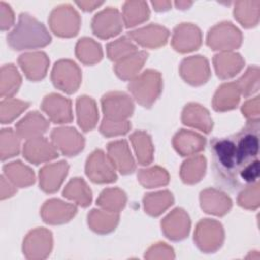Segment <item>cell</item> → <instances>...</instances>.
Returning <instances> with one entry per match:
<instances>
[{
  "instance_id": "cell-1",
  "label": "cell",
  "mask_w": 260,
  "mask_h": 260,
  "mask_svg": "<svg viewBox=\"0 0 260 260\" xmlns=\"http://www.w3.org/2000/svg\"><path fill=\"white\" fill-rule=\"evenodd\" d=\"M213 168L217 179L226 187L237 189L240 186L238 179V165L236 143L234 136L215 139L211 144Z\"/></svg>"
},
{
  "instance_id": "cell-2",
  "label": "cell",
  "mask_w": 260,
  "mask_h": 260,
  "mask_svg": "<svg viewBox=\"0 0 260 260\" xmlns=\"http://www.w3.org/2000/svg\"><path fill=\"white\" fill-rule=\"evenodd\" d=\"M8 43L14 50L35 49L48 45L51 37L45 26L26 13H22L16 27L9 34Z\"/></svg>"
},
{
  "instance_id": "cell-3",
  "label": "cell",
  "mask_w": 260,
  "mask_h": 260,
  "mask_svg": "<svg viewBox=\"0 0 260 260\" xmlns=\"http://www.w3.org/2000/svg\"><path fill=\"white\" fill-rule=\"evenodd\" d=\"M161 88L160 75L153 70H146L129 84V90L143 107H150Z\"/></svg>"
},
{
  "instance_id": "cell-4",
  "label": "cell",
  "mask_w": 260,
  "mask_h": 260,
  "mask_svg": "<svg viewBox=\"0 0 260 260\" xmlns=\"http://www.w3.org/2000/svg\"><path fill=\"white\" fill-rule=\"evenodd\" d=\"M194 240L197 246L205 252H212L221 246L223 231L221 224L214 220L204 219L197 225Z\"/></svg>"
},
{
  "instance_id": "cell-5",
  "label": "cell",
  "mask_w": 260,
  "mask_h": 260,
  "mask_svg": "<svg viewBox=\"0 0 260 260\" xmlns=\"http://www.w3.org/2000/svg\"><path fill=\"white\" fill-rule=\"evenodd\" d=\"M52 80L56 87L67 93H72L79 86L80 71L75 63L62 60L55 64L52 72Z\"/></svg>"
},
{
  "instance_id": "cell-6",
  "label": "cell",
  "mask_w": 260,
  "mask_h": 260,
  "mask_svg": "<svg viewBox=\"0 0 260 260\" xmlns=\"http://www.w3.org/2000/svg\"><path fill=\"white\" fill-rule=\"evenodd\" d=\"M86 175L94 183H111L117 178L113 162L102 150H95L88 157Z\"/></svg>"
},
{
  "instance_id": "cell-7",
  "label": "cell",
  "mask_w": 260,
  "mask_h": 260,
  "mask_svg": "<svg viewBox=\"0 0 260 260\" xmlns=\"http://www.w3.org/2000/svg\"><path fill=\"white\" fill-rule=\"evenodd\" d=\"M103 110L105 119L110 121L121 122L131 116L133 104L129 96L121 92H111L106 94L103 100Z\"/></svg>"
},
{
  "instance_id": "cell-8",
  "label": "cell",
  "mask_w": 260,
  "mask_h": 260,
  "mask_svg": "<svg viewBox=\"0 0 260 260\" xmlns=\"http://www.w3.org/2000/svg\"><path fill=\"white\" fill-rule=\"evenodd\" d=\"M241 34L232 23H220L210 30L207 44L213 50H232L240 46Z\"/></svg>"
},
{
  "instance_id": "cell-9",
  "label": "cell",
  "mask_w": 260,
  "mask_h": 260,
  "mask_svg": "<svg viewBox=\"0 0 260 260\" xmlns=\"http://www.w3.org/2000/svg\"><path fill=\"white\" fill-rule=\"evenodd\" d=\"M122 19L116 9L109 8L96 14L92 21V30L95 36L108 39L119 34L122 29Z\"/></svg>"
},
{
  "instance_id": "cell-10",
  "label": "cell",
  "mask_w": 260,
  "mask_h": 260,
  "mask_svg": "<svg viewBox=\"0 0 260 260\" xmlns=\"http://www.w3.org/2000/svg\"><path fill=\"white\" fill-rule=\"evenodd\" d=\"M52 140L55 147H58L66 155H75L82 150L84 145L83 137L74 128L54 129Z\"/></svg>"
},
{
  "instance_id": "cell-11",
  "label": "cell",
  "mask_w": 260,
  "mask_h": 260,
  "mask_svg": "<svg viewBox=\"0 0 260 260\" xmlns=\"http://www.w3.org/2000/svg\"><path fill=\"white\" fill-rule=\"evenodd\" d=\"M42 109L54 123H69L72 121L71 102L59 94L52 93L46 96Z\"/></svg>"
},
{
  "instance_id": "cell-12",
  "label": "cell",
  "mask_w": 260,
  "mask_h": 260,
  "mask_svg": "<svg viewBox=\"0 0 260 260\" xmlns=\"http://www.w3.org/2000/svg\"><path fill=\"white\" fill-rule=\"evenodd\" d=\"M52 237L47 230L31 232L24 241L23 253L27 258H45L51 251Z\"/></svg>"
},
{
  "instance_id": "cell-13",
  "label": "cell",
  "mask_w": 260,
  "mask_h": 260,
  "mask_svg": "<svg viewBox=\"0 0 260 260\" xmlns=\"http://www.w3.org/2000/svg\"><path fill=\"white\" fill-rule=\"evenodd\" d=\"M23 155L25 158L34 164H40L54 159L58 153L48 140L42 137H36L28 140L23 147Z\"/></svg>"
},
{
  "instance_id": "cell-14",
  "label": "cell",
  "mask_w": 260,
  "mask_h": 260,
  "mask_svg": "<svg viewBox=\"0 0 260 260\" xmlns=\"http://www.w3.org/2000/svg\"><path fill=\"white\" fill-rule=\"evenodd\" d=\"M161 226L169 239L182 240L188 235L190 220L184 210L177 208L161 221Z\"/></svg>"
},
{
  "instance_id": "cell-15",
  "label": "cell",
  "mask_w": 260,
  "mask_h": 260,
  "mask_svg": "<svg viewBox=\"0 0 260 260\" xmlns=\"http://www.w3.org/2000/svg\"><path fill=\"white\" fill-rule=\"evenodd\" d=\"M68 171V165L65 161L53 164L44 167L40 171L41 188L48 193L57 191L63 182Z\"/></svg>"
},
{
  "instance_id": "cell-16",
  "label": "cell",
  "mask_w": 260,
  "mask_h": 260,
  "mask_svg": "<svg viewBox=\"0 0 260 260\" xmlns=\"http://www.w3.org/2000/svg\"><path fill=\"white\" fill-rule=\"evenodd\" d=\"M76 213L74 205L52 199L46 202L42 209V215L48 223H62L69 220Z\"/></svg>"
},
{
  "instance_id": "cell-17",
  "label": "cell",
  "mask_w": 260,
  "mask_h": 260,
  "mask_svg": "<svg viewBox=\"0 0 260 260\" xmlns=\"http://www.w3.org/2000/svg\"><path fill=\"white\" fill-rule=\"evenodd\" d=\"M109 158L122 174L132 173L135 169L134 160L131 156L128 144L124 140L115 141L108 145Z\"/></svg>"
},
{
  "instance_id": "cell-18",
  "label": "cell",
  "mask_w": 260,
  "mask_h": 260,
  "mask_svg": "<svg viewBox=\"0 0 260 260\" xmlns=\"http://www.w3.org/2000/svg\"><path fill=\"white\" fill-rule=\"evenodd\" d=\"M129 37L143 47L154 48L166 44L169 31L165 27L158 25H149L147 27L131 31Z\"/></svg>"
},
{
  "instance_id": "cell-19",
  "label": "cell",
  "mask_w": 260,
  "mask_h": 260,
  "mask_svg": "<svg viewBox=\"0 0 260 260\" xmlns=\"http://www.w3.org/2000/svg\"><path fill=\"white\" fill-rule=\"evenodd\" d=\"M19 63L29 79L38 80L42 79L46 75L49 61L47 56L41 52L20 56Z\"/></svg>"
},
{
  "instance_id": "cell-20",
  "label": "cell",
  "mask_w": 260,
  "mask_h": 260,
  "mask_svg": "<svg viewBox=\"0 0 260 260\" xmlns=\"http://www.w3.org/2000/svg\"><path fill=\"white\" fill-rule=\"evenodd\" d=\"M186 40L190 46L191 51L196 50L201 43L200 30L191 24L184 23L175 29L173 38V46L177 51L186 52Z\"/></svg>"
},
{
  "instance_id": "cell-21",
  "label": "cell",
  "mask_w": 260,
  "mask_h": 260,
  "mask_svg": "<svg viewBox=\"0 0 260 260\" xmlns=\"http://www.w3.org/2000/svg\"><path fill=\"white\" fill-rule=\"evenodd\" d=\"M49 124L47 120L37 112L29 113L16 126L17 133L21 137L36 138L46 132Z\"/></svg>"
},
{
  "instance_id": "cell-22",
  "label": "cell",
  "mask_w": 260,
  "mask_h": 260,
  "mask_svg": "<svg viewBox=\"0 0 260 260\" xmlns=\"http://www.w3.org/2000/svg\"><path fill=\"white\" fill-rule=\"evenodd\" d=\"M204 137L187 130L180 131L174 139V145L178 152H180L182 155H190L196 153L204 148Z\"/></svg>"
},
{
  "instance_id": "cell-23",
  "label": "cell",
  "mask_w": 260,
  "mask_h": 260,
  "mask_svg": "<svg viewBox=\"0 0 260 260\" xmlns=\"http://www.w3.org/2000/svg\"><path fill=\"white\" fill-rule=\"evenodd\" d=\"M194 72H197V75L199 77L201 84L206 82V80L209 77L210 71H209L208 62L205 58L201 56H196V57L185 59L183 61L181 66V74L187 82L191 83Z\"/></svg>"
},
{
  "instance_id": "cell-24",
  "label": "cell",
  "mask_w": 260,
  "mask_h": 260,
  "mask_svg": "<svg viewBox=\"0 0 260 260\" xmlns=\"http://www.w3.org/2000/svg\"><path fill=\"white\" fill-rule=\"evenodd\" d=\"M183 122L186 125L196 127L208 133L212 127V121L208 112L199 105H188L183 112Z\"/></svg>"
},
{
  "instance_id": "cell-25",
  "label": "cell",
  "mask_w": 260,
  "mask_h": 260,
  "mask_svg": "<svg viewBox=\"0 0 260 260\" xmlns=\"http://www.w3.org/2000/svg\"><path fill=\"white\" fill-rule=\"evenodd\" d=\"M201 203L204 202H213L207 205L202 206V208L207 213H212L215 215H222L226 213L232 205V201L225 194L218 192L213 189L205 190L201 193Z\"/></svg>"
},
{
  "instance_id": "cell-26",
  "label": "cell",
  "mask_w": 260,
  "mask_h": 260,
  "mask_svg": "<svg viewBox=\"0 0 260 260\" xmlns=\"http://www.w3.org/2000/svg\"><path fill=\"white\" fill-rule=\"evenodd\" d=\"M77 117L78 124L83 131L91 130L98 120V111L95 103L88 96H81L77 101Z\"/></svg>"
},
{
  "instance_id": "cell-27",
  "label": "cell",
  "mask_w": 260,
  "mask_h": 260,
  "mask_svg": "<svg viewBox=\"0 0 260 260\" xmlns=\"http://www.w3.org/2000/svg\"><path fill=\"white\" fill-rule=\"evenodd\" d=\"M244 62L238 54H220L214 58V65L217 75L221 78L232 77L241 70Z\"/></svg>"
},
{
  "instance_id": "cell-28",
  "label": "cell",
  "mask_w": 260,
  "mask_h": 260,
  "mask_svg": "<svg viewBox=\"0 0 260 260\" xmlns=\"http://www.w3.org/2000/svg\"><path fill=\"white\" fill-rule=\"evenodd\" d=\"M239 87L237 83L223 84L218 88L213 102V107L217 111L233 109L239 102Z\"/></svg>"
},
{
  "instance_id": "cell-29",
  "label": "cell",
  "mask_w": 260,
  "mask_h": 260,
  "mask_svg": "<svg viewBox=\"0 0 260 260\" xmlns=\"http://www.w3.org/2000/svg\"><path fill=\"white\" fill-rule=\"evenodd\" d=\"M147 58L145 52H135L122 59L116 66L117 74L123 79H129L136 75Z\"/></svg>"
},
{
  "instance_id": "cell-30",
  "label": "cell",
  "mask_w": 260,
  "mask_h": 260,
  "mask_svg": "<svg viewBox=\"0 0 260 260\" xmlns=\"http://www.w3.org/2000/svg\"><path fill=\"white\" fill-rule=\"evenodd\" d=\"M205 172V158L201 155L186 160L181 169V176L185 183L198 182Z\"/></svg>"
},
{
  "instance_id": "cell-31",
  "label": "cell",
  "mask_w": 260,
  "mask_h": 260,
  "mask_svg": "<svg viewBox=\"0 0 260 260\" xmlns=\"http://www.w3.org/2000/svg\"><path fill=\"white\" fill-rule=\"evenodd\" d=\"M64 196L75 200L82 206H87L91 201L90 190L87 188L84 181L79 178H75L69 182V184L64 189Z\"/></svg>"
},
{
  "instance_id": "cell-32",
  "label": "cell",
  "mask_w": 260,
  "mask_h": 260,
  "mask_svg": "<svg viewBox=\"0 0 260 260\" xmlns=\"http://www.w3.org/2000/svg\"><path fill=\"white\" fill-rule=\"evenodd\" d=\"M4 172L14 184L24 187L34 183V173L29 168L23 166L21 161H13L4 167Z\"/></svg>"
},
{
  "instance_id": "cell-33",
  "label": "cell",
  "mask_w": 260,
  "mask_h": 260,
  "mask_svg": "<svg viewBox=\"0 0 260 260\" xmlns=\"http://www.w3.org/2000/svg\"><path fill=\"white\" fill-rule=\"evenodd\" d=\"M173 203L172 194L168 191L148 194L144 197V207L147 213L156 216Z\"/></svg>"
},
{
  "instance_id": "cell-34",
  "label": "cell",
  "mask_w": 260,
  "mask_h": 260,
  "mask_svg": "<svg viewBox=\"0 0 260 260\" xmlns=\"http://www.w3.org/2000/svg\"><path fill=\"white\" fill-rule=\"evenodd\" d=\"M137 158L141 165H148L152 160V145L149 136L142 132H135L131 136Z\"/></svg>"
},
{
  "instance_id": "cell-35",
  "label": "cell",
  "mask_w": 260,
  "mask_h": 260,
  "mask_svg": "<svg viewBox=\"0 0 260 260\" xmlns=\"http://www.w3.org/2000/svg\"><path fill=\"white\" fill-rule=\"evenodd\" d=\"M76 54L80 61L86 64L95 63L102 58V50L99 44L90 39H82L76 46Z\"/></svg>"
},
{
  "instance_id": "cell-36",
  "label": "cell",
  "mask_w": 260,
  "mask_h": 260,
  "mask_svg": "<svg viewBox=\"0 0 260 260\" xmlns=\"http://www.w3.org/2000/svg\"><path fill=\"white\" fill-rule=\"evenodd\" d=\"M119 216L115 213H104L101 210H92L88 215L91 229L99 233H108L115 229Z\"/></svg>"
},
{
  "instance_id": "cell-37",
  "label": "cell",
  "mask_w": 260,
  "mask_h": 260,
  "mask_svg": "<svg viewBox=\"0 0 260 260\" xmlns=\"http://www.w3.org/2000/svg\"><path fill=\"white\" fill-rule=\"evenodd\" d=\"M20 76L11 64L2 67L1 73V95L10 96L15 93L20 85Z\"/></svg>"
},
{
  "instance_id": "cell-38",
  "label": "cell",
  "mask_w": 260,
  "mask_h": 260,
  "mask_svg": "<svg viewBox=\"0 0 260 260\" xmlns=\"http://www.w3.org/2000/svg\"><path fill=\"white\" fill-rule=\"evenodd\" d=\"M124 15L126 26L130 27L147 19L149 11L143 2H128L124 7Z\"/></svg>"
},
{
  "instance_id": "cell-39",
  "label": "cell",
  "mask_w": 260,
  "mask_h": 260,
  "mask_svg": "<svg viewBox=\"0 0 260 260\" xmlns=\"http://www.w3.org/2000/svg\"><path fill=\"white\" fill-rule=\"evenodd\" d=\"M125 201L126 197L122 191L117 189H108L101 194L98 203L105 209L107 208L109 211L114 212L123 208Z\"/></svg>"
},
{
  "instance_id": "cell-40",
  "label": "cell",
  "mask_w": 260,
  "mask_h": 260,
  "mask_svg": "<svg viewBox=\"0 0 260 260\" xmlns=\"http://www.w3.org/2000/svg\"><path fill=\"white\" fill-rule=\"evenodd\" d=\"M138 178L140 183L147 188L166 185L169 182V176L167 172L158 167L148 170H140Z\"/></svg>"
},
{
  "instance_id": "cell-41",
  "label": "cell",
  "mask_w": 260,
  "mask_h": 260,
  "mask_svg": "<svg viewBox=\"0 0 260 260\" xmlns=\"http://www.w3.org/2000/svg\"><path fill=\"white\" fill-rule=\"evenodd\" d=\"M135 52H137L136 47L125 37L108 45V55L111 60L121 61Z\"/></svg>"
},
{
  "instance_id": "cell-42",
  "label": "cell",
  "mask_w": 260,
  "mask_h": 260,
  "mask_svg": "<svg viewBox=\"0 0 260 260\" xmlns=\"http://www.w3.org/2000/svg\"><path fill=\"white\" fill-rule=\"evenodd\" d=\"M19 151V140L12 129H3L1 131V158L17 154Z\"/></svg>"
},
{
  "instance_id": "cell-43",
  "label": "cell",
  "mask_w": 260,
  "mask_h": 260,
  "mask_svg": "<svg viewBox=\"0 0 260 260\" xmlns=\"http://www.w3.org/2000/svg\"><path fill=\"white\" fill-rule=\"evenodd\" d=\"M28 107V103L17 100H6L1 103V121L10 123L23 110Z\"/></svg>"
},
{
  "instance_id": "cell-44",
  "label": "cell",
  "mask_w": 260,
  "mask_h": 260,
  "mask_svg": "<svg viewBox=\"0 0 260 260\" xmlns=\"http://www.w3.org/2000/svg\"><path fill=\"white\" fill-rule=\"evenodd\" d=\"M130 127L131 125L127 121L116 122V121H110V120L104 119L101 126V132L107 136L120 135V134H125Z\"/></svg>"
},
{
  "instance_id": "cell-45",
  "label": "cell",
  "mask_w": 260,
  "mask_h": 260,
  "mask_svg": "<svg viewBox=\"0 0 260 260\" xmlns=\"http://www.w3.org/2000/svg\"><path fill=\"white\" fill-rule=\"evenodd\" d=\"M257 76H258V68L253 67V68H249L246 74L239 80L237 85L243 94L249 95L253 91H256V89L253 87V82H251V80Z\"/></svg>"
},
{
  "instance_id": "cell-46",
  "label": "cell",
  "mask_w": 260,
  "mask_h": 260,
  "mask_svg": "<svg viewBox=\"0 0 260 260\" xmlns=\"http://www.w3.org/2000/svg\"><path fill=\"white\" fill-rule=\"evenodd\" d=\"M255 185L249 186V189L246 190L250 196H248L245 192L240 194V197H239L240 205H242L246 208H256L258 206V194H255L254 196H252V191H253Z\"/></svg>"
}]
</instances>
